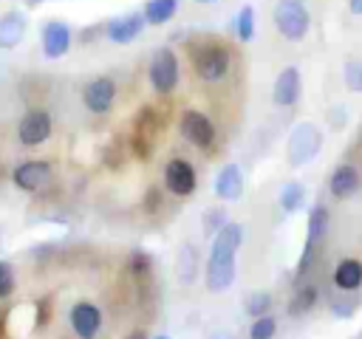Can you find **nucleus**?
Returning <instances> with one entry per match:
<instances>
[{"label":"nucleus","mask_w":362,"mask_h":339,"mask_svg":"<svg viewBox=\"0 0 362 339\" xmlns=\"http://www.w3.org/2000/svg\"><path fill=\"white\" fill-rule=\"evenodd\" d=\"M243 243V226L226 220L215 234H212V249L206 257V268H204V282L206 291L221 294L235 282L238 274V249Z\"/></svg>","instance_id":"obj_1"},{"label":"nucleus","mask_w":362,"mask_h":339,"mask_svg":"<svg viewBox=\"0 0 362 339\" xmlns=\"http://www.w3.org/2000/svg\"><path fill=\"white\" fill-rule=\"evenodd\" d=\"M192 65H195L198 79H204V82H221L229 73L232 51L223 42H215V40L201 42V45L192 48Z\"/></svg>","instance_id":"obj_2"},{"label":"nucleus","mask_w":362,"mask_h":339,"mask_svg":"<svg viewBox=\"0 0 362 339\" xmlns=\"http://www.w3.org/2000/svg\"><path fill=\"white\" fill-rule=\"evenodd\" d=\"M147 79L153 85V90L158 96H170L178 82H181V65H178V54L170 48V45H161L153 59H150V68H147Z\"/></svg>","instance_id":"obj_3"},{"label":"nucleus","mask_w":362,"mask_h":339,"mask_svg":"<svg viewBox=\"0 0 362 339\" xmlns=\"http://www.w3.org/2000/svg\"><path fill=\"white\" fill-rule=\"evenodd\" d=\"M320 147H322V133H320V127H317L314 121H300V124L291 130V136H288L286 158H288L291 167H303V164H308V161L317 158Z\"/></svg>","instance_id":"obj_4"},{"label":"nucleus","mask_w":362,"mask_h":339,"mask_svg":"<svg viewBox=\"0 0 362 339\" xmlns=\"http://www.w3.org/2000/svg\"><path fill=\"white\" fill-rule=\"evenodd\" d=\"M274 25L280 31L283 40L288 42H300L305 40L308 28H311V14L303 3H294V0H280L274 6Z\"/></svg>","instance_id":"obj_5"},{"label":"nucleus","mask_w":362,"mask_h":339,"mask_svg":"<svg viewBox=\"0 0 362 339\" xmlns=\"http://www.w3.org/2000/svg\"><path fill=\"white\" fill-rule=\"evenodd\" d=\"M178 130H181V136H184L192 147H198V150H209V147L215 144V138H218V130H215L212 119H209L204 110H195V107H187V110L181 113Z\"/></svg>","instance_id":"obj_6"},{"label":"nucleus","mask_w":362,"mask_h":339,"mask_svg":"<svg viewBox=\"0 0 362 339\" xmlns=\"http://www.w3.org/2000/svg\"><path fill=\"white\" fill-rule=\"evenodd\" d=\"M54 130V119L45 107H31L23 113V119L17 121V138L23 147H40L51 138Z\"/></svg>","instance_id":"obj_7"},{"label":"nucleus","mask_w":362,"mask_h":339,"mask_svg":"<svg viewBox=\"0 0 362 339\" xmlns=\"http://www.w3.org/2000/svg\"><path fill=\"white\" fill-rule=\"evenodd\" d=\"M164 189L175 198H189L198 189L195 167L187 158H170L164 164Z\"/></svg>","instance_id":"obj_8"},{"label":"nucleus","mask_w":362,"mask_h":339,"mask_svg":"<svg viewBox=\"0 0 362 339\" xmlns=\"http://www.w3.org/2000/svg\"><path fill=\"white\" fill-rule=\"evenodd\" d=\"M74 45V28L62 20H48L40 28V48L45 54V59H59L68 54V48Z\"/></svg>","instance_id":"obj_9"},{"label":"nucleus","mask_w":362,"mask_h":339,"mask_svg":"<svg viewBox=\"0 0 362 339\" xmlns=\"http://www.w3.org/2000/svg\"><path fill=\"white\" fill-rule=\"evenodd\" d=\"M11 181H14V186L23 189V192H40V189H45L48 181H51V164H48V161H40V158L23 161V164L14 167Z\"/></svg>","instance_id":"obj_10"},{"label":"nucleus","mask_w":362,"mask_h":339,"mask_svg":"<svg viewBox=\"0 0 362 339\" xmlns=\"http://www.w3.org/2000/svg\"><path fill=\"white\" fill-rule=\"evenodd\" d=\"M68 319H71V328L79 339H96L102 331V311L90 299H79L76 305H71Z\"/></svg>","instance_id":"obj_11"},{"label":"nucleus","mask_w":362,"mask_h":339,"mask_svg":"<svg viewBox=\"0 0 362 339\" xmlns=\"http://www.w3.org/2000/svg\"><path fill=\"white\" fill-rule=\"evenodd\" d=\"M82 102H85V107H88L93 116H105V113L113 107V102H116V82H113L110 76H96V79H90V82L85 85V90H82Z\"/></svg>","instance_id":"obj_12"},{"label":"nucleus","mask_w":362,"mask_h":339,"mask_svg":"<svg viewBox=\"0 0 362 339\" xmlns=\"http://www.w3.org/2000/svg\"><path fill=\"white\" fill-rule=\"evenodd\" d=\"M300 93H303V76H300V68L294 65H286L274 85H272V102L277 107H294L300 102Z\"/></svg>","instance_id":"obj_13"},{"label":"nucleus","mask_w":362,"mask_h":339,"mask_svg":"<svg viewBox=\"0 0 362 339\" xmlns=\"http://www.w3.org/2000/svg\"><path fill=\"white\" fill-rule=\"evenodd\" d=\"M144 25H147L144 14H141V11H130V14H122V17L107 20L105 37H107L110 42H116V45H127V42H133V40L141 37Z\"/></svg>","instance_id":"obj_14"},{"label":"nucleus","mask_w":362,"mask_h":339,"mask_svg":"<svg viewBox=\"0 0 362 339\" xmlns=\"http://www.w3.org/2000/svg\"><path fill=\"white\" fill-rule=\"evenodd\" d=\"M156 136H158V121L153 116L150 107H144L139 113V119L133 121V153L139 158H147L153 153V144H156Z\"/></svg>","instance_id":"obj_15"},{"label":"nucleus","mask_w":362,"mask_h":339,"mask_svg":"<svg viewBox=\"0 0 362 339\" xmlns=\"http://www.w3.org/2000/svg\"><path fill=\"white\" fill-rule=\"evenodd\" d=\"M359 186H362V175H359V170H356L354 164H339V167H334V172H331V178H328V192H331L337 201L354 198V195L359 192Z\"/></svg>","instance_id":"obj_16"},{"label":"nucleus","mask_w":362,"mask_h":339,"mask_svg":"<svg viewBox=\"0 0 362 339\" xmlns=\"http://www.w3.org/2000/svg\"><path fill=\"white\" fill-rule=\"evenodd\" d=\"M212 189H215L218 201H226V203L229 201H240L243 198V172H240V167L238 164H223L218 170V175H215Z\"/></svg>","instance_id":"obj_17"},{"label":"nucleus","mask_w":362,"mask_h":339,"mask_svg":"<svg viewBox=\"0 0 362 339\" xmlns=\"http://www.w3.org/2000/svg\"><path fill=\"white\" fill-rule=\"evenodd\" d=\"M28 20L23 11H6L0 17V51H11L25 40Z\"/></svg>","instance_id":"obj_18"},{"label":"nucleus","mask_w":362,"mask_h":339,"mask_svg":"<svg viewBox=\"0 0 362 339\" xmlns=\"http://www.w3.org/2000/svg\"><path fill=\"white\" fill-rule=\"evenodd\" d=\"M334 285L345 294H354L362 288V260L356 257H342L334 268Z\"/></svg>","instance_id":"obj_19"},{"label":"nucleus","mask_w":362,"mask_h":339,"mask_svg":"<svg viewBox=\"0 0 362 339\" xmlns=\"http://www.w3.org/2000/svg\"><path fill=\"white\" fill-rule=\"evenodd\" d=\"M328 226H331V212L325 203H314L308 209V220H305V243H314L320 246L322 237L328 234Z\"/></svg>","instance_id":"obj_20"},{"label":"nucleus","mask_w":362,"mask_h":339,"mask_svg":"<svg viewBox=\"0 0 362 339\" xmlns=\"http://www.w3.org/2000/svg\"><path fill=\"white\" fill-rule=\"evenodd\" d=\"M317 297H320L317 285H311V282H297L294 297L288 299V314H291V316H305V314L317 305Z\"/></svg>","instance_id":"obj_21"},{"label":"nucleus","mask_w":362,"mask_h":339,"mask_svg":"<svg viewBox=\"0 0 362 339\" xmlns=\"http://www.w3.org/2000/svg\"><path fill=\"white\" fill-rule=\"evenodd\" d=\"M175 11H178V0H147L141 8L147 25H164L175 17Z\"/></svg>","instance_id":"obj_22"},{"label":"nucleus","mask_w":362,"mask_h":339,"mask_svg":"<svg viewBox=\"0 0 362 339\" xmlns=\"http://www.w3.org/2000/svg\"><path fill=\"white\" fill-rule=\"evenodd\" d=\"M277 203H280V209H283L286 215L300 212V209H303V203H305V186H303L300 181H286V184L280 186Z\"/></svg>","instance_id":"obj_23"},{"label":"nucleus","mask_w":362,"mask_h":339,"mask_svg":"<svg viewBox=\"0 0 362 339\" xmlns=\"http://www.w3.org/2000/svg\"><path fill=\"white\" fill-rule=\"evenodd\" d=\"M175 271H178V277H181L184 285H192V282H195V277H198V249H195L192 243H184V246H181Z\"/></svg>","instance_id":"obj_24"},{"label":"nucleus","mask_w":362,"mask_h":339,"mask_svg":"<svg viewBox=\"0 0 362 339\" xmlns=\"http://www.w3.org/2000/svg\"><path fill=\"white\" fill-rule=\"evenodd\" d=\"M235 31H238L240 42H252V37H255V8L249 3L240 6L238 17H235Z\"/></svg>","instance_id":"obj_25"},{"label":"nucleus","mask_w":362,"mask_h":339,"mask_svg":"<svg viewBox=\"0 0 362 339\" xmlns=\"http://www.w3.org/2000/svg\"><path fill=\"white\" fill-rule=\"evenodd\" d=\"M274 333H277V319L272 314L255 316L249 325V339H274Z\"/></svg>","instance_id":"obj_26"},{"label":"nucleus","mask_w":362,"mask_h":339,"mask_svg":"<svg viewBox=\"0 0 362 339\" xmlns=\"http://www.w3.org/2000/svg\"><path fill=\"white\" fill-rule=\"evenodd\" d=\"M246 314L255 319V316H263V314H269L272 311V294L269 291H252V294H246Z\"/></svg>","instance_id":"obj_27"},{"label":"nucleus","mask_w":362,"mask_h":339,"mask_svg":"<svg viewBox=\"0 0 362 339\" xmlns=\"http://www.w3.org/2000/svg\"><path fill=\"white\" fill-rule=\"evenodd\" d=\"M342 79H345V88L351 93H362V62L359 59H345Z\"/></svg>","instance_id":"obj_28"},{"label":"nucleus","mask_w":362,"mask_h":339,"mask_svg":"<svg viewBox=\"0 0 362 339\" xmlns=\"http://www.w3.org/2000/svg\"><path fill=\"white\" fill-rule=\"evenodd\" d=\"M17 288V277H14V268L8 260H0V299H8Z\"/></svg>","instance_id":"obj_29"},{"label":"nucleus","mask_w":362,"mask_h":339,"mask_svg":"<svg viewBox=\"0 0 362 339\" xmlns=\"http://www.w3.org/2000/svg\"><path fill=\"white\" fill-rule=\"evenodd\" d=\"M130 271H133L136 277H147V274L153 271L150 254H147V251H133V254H130Z\"/></svg>","instance_id":"obj_30"},{"label":"nucleus","mask_w":362,"mask_h":339,"mask_svg":"<svg viewBox=\"0 0 362 339\" xmlns=\"http://www.w3.org/2000/svg\"><path fill=\"white\" fill-rule=\"evenodd\" d=\"M223 223H226V212L223 209H206V215H204V232L206 234H215Z\"/></svg>","instance_id":"obj_31"},{"label":"nucleus","mask_w":362,"mask_h":339,"mask_svg":"<svg viewBox=\"0 0 362 339\" xmlns=\"http://www.w3.org/2000/svg\"><path fill=\"white\" fill-rule=\"evenodd\" d=\"M331 311L339 316V319H345V316H351L354 311H356V302H348V299H339V302H334L331 305Z\"/></svg>","instance_id":"obj_32"},{"label":"nucleus","mask_w":362,"mask_h":339,"mask_svg":"<svg viewBox=\"0 0 362 339\" xmlns=\"http://www.w3.org/2000/svg\"><path fill=\"white\" fill-rule=\"evenodd\" d=\"M348 11L356 14V17H362V0H348Z\"/></svg>","instance_id":"obj_33"},{"label":"nucleus","mask_w":362,"mask_h":339,"mask_svg":"<svg viewBox=\"0 0 362 339\" xmlns=\"http://www.w3.org/2000/svg\"><path fill=\"white\" fill-rule=\"evenodd\" d=\"M124 339H147V333H144V331H130Z\"/></svg>","instance_id":"obj_34"},{"label":"nucleus","mask_w":362,"mask_h":339,"mask_svg":"<svg viewBox=\"0 0 362 339\" xmlns=\"http://www.w3.org/2000/svg\"><path fill=\"white\" fill-rule=\"evenodd\" d=\"M28 6H40V3H45V0H25Z\"/></svg>","instance_id":"obj_35"},{"label":"nucleus","mask_w":362,"mask_h":339,"mask_svg":"<svg viewBox=\"0 0 362 339\" xmlns=\"http://www.w3.org/2000/svg\"><path fill=\"white\" fill-rule=\"evenodd\" d=\"M156 339H170V336H156Z\"/></svg>","instance_id":"obj_36"},{"label":"nucleus","mask_w":362,"mask_h":339,"mask_svg":"<svg viewBox=\"0 0 362 339\" xmlns=\"http://www.w3.org/2000/svg\"><path fill=\"white\" fill-rule=\"evenodd\" d=\"M198 3H209V0H198Z\"/></svg>","instance_id":"obj_37"},{"label":"nucleus","mask_w":362,"mask_h":339,"mask_svg":"<svg viewBox=\"0 0 362 339\" xmlns=\"http://www.w3.org/2000/svg\"><path fill=\"white\" fill-rule=\"evenodd\" d=\"M294 3H303V0H294Z\"/></svg>","instance_id":"obj_38"}]
</instances>
